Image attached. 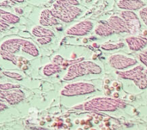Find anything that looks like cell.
<instances>
[{
	"mask_svg": "<svg viewBox=\"0 0 147 130\" xmlns=\"http://www.w3.org/2000/svg\"><path fill=\"white\" fill-rule=\"evenodd\" d=\"M109 63L112 68L117 71H124L128 67L137 66L138 60L122 53H115L109 58Z\"/></svg>",
	"mask_w": 147,
	"mask_h": 130,
	"instance_id": "7",
	"label": "cell"
},
{
	"mask_svg": "<svg viewBox=\"0 0 147 130\" xmlns=\"http://www.w3.org/2000/svg\"><path fill=\"white\" fill-rule=\"evenodd\" d=\"M127 107V103L123 100L108 97H96L84 104L73 107V109L83 110L85 111H100V112H114L117 110Z\"/></svg>",
	"mask_w": 147,
	"mask_h": 130,
	"instance_id": "2",
	"label": "cell"
},
{
	"mask_svg": "<svg viewBox=\"0 0 147 130\" xmlns=\"http://www.w3.org/2000/svg\"><path fill=\"white\" fill-rule=\"evenodd\" d=\"M79 3L76 0H59L53 4L51 10L58 20L71 22L82 13V9L78 8Z\"/></svg>",
	"mask_w": 147,
	"mask_h": 130,
	"instance_id": "3",
	"label": "cell"
},
{
	"mask_svg": "<svg viewBox=\"0 0 147 130\" xmlns=\"http://www.w3.org/2000/svg\"><path fill=\"white\" fill-rule=\"evenodd\" d=\"M95 33L99 36H104V37L109 36L115 34L107 20H103V21L102 20L98 22L95 28Z\"/></svg>",
	"mask_w": 147,
	"mask_h": 130,
	"instance_id": "16",
	"label": "cell"
},
{
	"mask_svg": "<svg viewBox=\"0 0 147 130\" xmlns=\"http://www.w3.org/2000/svg\"><path fill=\"white\" fill-rule=\"evenodd\" d=\"M52 41V37H46V38H40L37 39V42L40 45H46Z\"/></svg>",
	"mask_w": 147,
	"mask_h": 130,
	"instance_id": "24",
	"label": "cell"
},
{
	"mask_svg": "<svg viewBox=\"0 0 147 130\" xmlns=\"http://www.w3.org/2000/svg\"><path fill=\"white\" fill-rule=\"evenodd\" d=\"M102 67L91 60H84L78 63L72 64L68 66L66 73L64 75L63 79L65 81H71L76 78H79L90 74H100L102 73Z\"/></svg>",
	"mask_w": 147,
	"mask_h": 130,
	"instance_id": "4",
	"label": "cell"
},
{
	"mask_svg": "<svg viewBox=\"0 0 147 130\" xmlns=\"http://www.w3.org/2000/svg\"><path fill=\"white\" fill-rule=\"evenodd\" d=\"M116 97H118V94L115 93V98H116Z\"/></svg>",
	"mask_w": 147,
	"mask_h": 130,
	"instance_id": "27",
	"label": "cell"
},
{
	"mask_svg": "<svg viewBox=\"0 0 147 130\" xmlns=\"http://www.w3.org/2000/svg\"><path fill=\"white\" fill-rule=\"evenodd\" d=\"M94 28V23L90 20L80 21L71 25L67 30L66 35L72 36H84L88 35Z\"/></svg>",
	"mask_w": 147,
	"mask_h": 130,
	"instance_id": "9",
	"label": "cell"
},
{
	"mask_svg": "<svg viewBox=\"0 0 147 130\" xmlns=\"http://www.w3.org/2000/svg\"><path fill=\"white\" fill-rule=\"evenodd\" d=\"M21 51L32 57H37L40 54L39 49L36 45L32 41L24 38H8L3 41L0 44V55L2 60L10 61L12 64L16 65L19 67L22 66L20 63V60H24L23 58H19L16 55V53Z\"/></svg>",
	"mask_w": 147,
	"mask_h": 130,
	"instance_id": "1",
	"label": "cell"
},
{
	"mask_svg": "<svg viewBox=\"0 0 147 130\" xmlns=\"http://www.w3.org/2000/svg\"><path fill=\"white\" fill-rule=\"evenodd\" d=\"M39 22H40V25L43 27L55 26L59 23V20L53 16L50 9H44L43 10H41L40 14Z\"/></svg>",
	"mask_w": 147,
	"mask_h": 130,
	"instance_id": "15",
	"label": "cell"
},
{
	"mask_svg": "<svg viewBox=\"0 0 147 130\" xmlns=\"http://www.w3.org/2000/svg\"><path fill=\"white\" fill-rule=\"evenodd\" d=\"M117 6L123 10L134 11L139 9V11L146 6V3L144 1L140 0H120L117 2Z\"/></svg>",
	"mask_w": 147,
	"mask_h": 130,
	"instance_id": "14",
	"label": "cell"
},
{
	"mask_svg": "<svg viewBox=\"0 0 147 130\" xmlns=\"http://www.w3.org/2000/svg\"><path fill=\"white\" fill-rule=\"evenodd\" d=\"M96 91V86L88 82H75L65 85L60 94L64 97H76L90 94Z\"/></svg>",
	"mask_w": 147,
	"mask_h": 130,
	"instance_id": "6",
	"label": "cell"
},
{
	"mask_svg": "<svg viewBox=\"0 0 147 130\" xmlns=\"http://www.w3.org/2000/svg\"><path fill=\"white\" fill-rule=\"evenodd\" d=\"M25 98V93L20 88L9 91H0V99L9 105H16Z\"/></svg>",
	"mask_w": 147,
	"mask_h": 130,
	"instance_id": "10",
	"label": "cell"
},
{
	"mask_svg": "<svg viewBox=\"0 0 147 130\" xmlns=\"http://www.w3.org/2000/svg\"><path fill=\"white\" fill-rule=\"evenodd\" d=\"M15 10H16V15H22V14L23 13V10H22V9H19L18 7L16 8Z\"/></svg>",
	"mask_w": 147,
	"mask_h": 130,
	"instance_id": "26",
	"label": "cell"
},
{
	"mask_svg": "<svg viewBox=\"0 0 147 130\" xmlns=\"http://www.w3.org/2000/svg\"><path fill=\"white\" fill-rule=\"evenodd\" d=\"M3 74L8 78H10V79H16V80H22L23 77L22 74L18 73V72H12V71H3Z\"/></svg>",
	"mask_w": 147,
	"mask_h": 130,
	"instance_id": "20",
	"label": "cell"
},
{
	"mask_svg": "<svg viewBox=\"0 0 147 130\" xmlns=\"http://www.w3.org/2000/svg\"><path fill=\"white\" fill-rule=\"evenodd\" d=\"M115 74L123 79L132 80L140 90L147 88V69L145 66L137 65L126 71H116Z\"/></svg>",
	"mask_w": 147,
	"mask_h": 130,
	"instance_id": "5",
	"label": "cell"
},
{
	"mask_svg": "<svg viewBox=\"0 0 147 130\" xmlns=\"http://www.w3.org/2000/svg\"><path fill=\"white\" fill-rule=\"evenodd\" d=\"M120 16L126 22L129 29V33L133 35H138L141 28L140 16H138L135 12L128 10L121 11L120 13Z\"/></svg>",
	"mask_w": 147,
	"mask_h": 130,
	"instance_id": "8",
	"label": "cell"
},
{
	"mask_svg": "<svg viewBox=\"0 0 147 130\" xmlns=\"http://www.w3.org/2000/svg\"><path fill=\"white\" fill-rule=\"evenodd\" d=\"M8 108V106H7V104L4 103V102H3V101H1L0 102V111H3L5 109H7Z\"/></svg>",
	"mask_w": 147,
	"mask_h": 130,
	"instance_id": "25",
	"label": "cell"
},
{
	"mask_svg": "<svg viewBox=\"0 0 147 130\" xmlns=\"http://www.w3.org/2000/svg\"><path fill=\"white\" fill-rule=\"evenodd\" d=\"M107 21L109 23L115 34H121V33L130 34L126 22L120 16H111L107 19Z\"/></svg>",
	"mask_w": 147,
	"mask_h": 130,
	"instance_id": "13",
	"label": "cell"
},
{
	"mask_svg": "<svg viewBox=\"0 0 147 130\" xmlns=\"http://www.w3.org/2000/svg\"><path fill=\"white\" fill-rule=\"evenodd\" d=\"M20 22V16L9 11L0 9V30L3 32L10 24H16Z\"/></svg>",
	"mask_w": 147,
	"mask_h": 130,
	"instance_id": "12",
	"label": "cell"
},
{
	"mask_svg": "<svg viewBox=\"0 0 147 130\" xmlns=\"http://www.w3.org/2000/svg\"><path fill=\"white\" fill-rule=\"evenodd\" d=\"M126 42L132 51H140L147 46V35H131L126 38Z\"/></svg>",
	"mask_w": 147,
	"mask_h": 130,
	"instance_id": "11",
	"label": "cell"
},
{
	"mask_svg": "<svg viewBox=\"0 0 147 130\" xmlns=\"http://www.w3.org/2000/svg\"><path fill=\"white\" fill-rule=\"evenodd\" d=\"M123 46L122 43H119V44H115V43H109V42H107V43H104L101 46L102 49V50H105V51H112V50H115V49H118L120 47H121Z\"/></svg>",
	"mask_w": 147,
	"mask_h": 130,
	"instance_id": "19",
	"label": "cell"
},
{
	"mask_svg": "<svg viewBox=\"0 0 147 130\" xmlns=\"http://www.w3.org/2000/svg\"><path fill=\"white\" fill-rule=\"evenodd\" d=\"M61 70H62L61 66H58V65H56V64H54V63L52 62V63L47 64L43 67L42 72H43V74L46 77H50V76L55 74L57 72H59Z\"/></svg>",
	"mask_w": 147,
	"mask_h": 130,
	"instance_id": "18",
	"label": "cell"
},
{
	"mask_svg": "<svg viewBox=\"0 0 147 130\" xmlns=\"http://www.w3.org/2000/svg\"><path fill=\"white\" fill-rule=\"evenodd\" d=\"M31 33L37 39L46 38V37H52L53 38L55 35L53 31H52L51 29L46 28L45 27L40 26V25H36V26L33 27L32 30H31Z\"/></svg>",
	"mask_w": 147,
	"mask_h": 130,
	"instance_id": "17",
	"label": "cell"
},
{
	"mask_svg": "<svg viewBox=\"0 0 147 130\" xmlns=\"http://www.w3.org/2000/svg\"><path fill=\"white\" fill-rule=\"evenodd\" d=\"M139 16L140 20L147 26V5L139 11Z\"/></svg>",
	"mask_w": 147,
	"mask_h": 130,
	"instance_id": "22",
	"label": "cell"
},
{
	"mask_svg": "<svg viewBox=\"0 0 147 130\" xmlns=\"http://www.w3.org/2000/svg\"><path fill=\"white\" fill-rule=\"evenodd\" d=\"M139 60H140V61L142 63V65L145 66L146 68L147 69V49L142 51V52L140 53V55H139Z\"/></svg>",
	"mask_w": 147,
	"mask_h": 130,
	"instance_id": "23",
	"label": "cell"
},
{
	"mask_svg": "<svg viewBox=\"0 0 147 130\" xmlns=\"http://www.w3.org/2000/svg\"><path fill=\"white\" fill-rule=\"evenodd\" d=\"M20 88L19 85H14L12 83H1L0 84V91H9L13 89H18Z\"/></svg>",
	"mask_w": 147,
	"mask_h": 130,
	"instance_id": "21",
	"label": "cell"
}]
</instances>
